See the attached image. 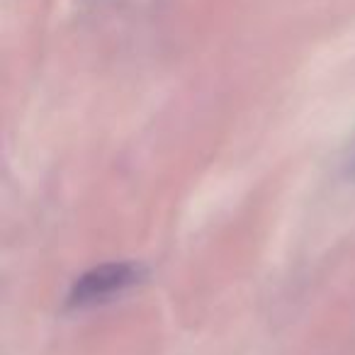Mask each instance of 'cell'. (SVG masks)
<instances>
[{
	"instance_id": "cell-1",
	"label": "cell",
	"mask_w": 355,
	"mask_h": 355,
	"mask_svg": "<svg viewBox=\"0 0 355 355\" xmlns=\"http://www.w3.org/2000/svg\"><path fill=\"white\" fill-rule=\"evenodd\" d=\"M139 277V268L132 263H103L98 268H90L88 272L78 277L71 287L69 304L88 306L98 302L110 300L112 295H119L127 287H132Z\"/></svg>"
}]
</instances>
